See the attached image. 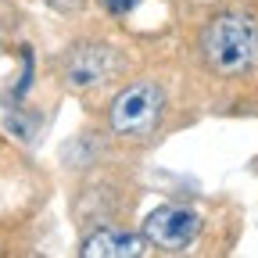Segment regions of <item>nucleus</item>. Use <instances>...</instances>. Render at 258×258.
<instances>
[{"label": "nucleus", "mask_w": 258, "mask_h": 258, "mask_svg": "<svg viewBox=\"0 0 258 258\" xmlns=\"http://www.w3.org/2000/svg\"><path fill=\"white\" fill-rule=\"evenodd\" d=\"M205 61L219 76H240L258 61V22L251 15L226 11L208 22L201 36Z\"/></svg>", "instance_id": "nucleus-1"}, {"label": "nucleus", "mask_w": 258, "mask_h": 258, "mask_svg": "<svg viewBox=\"0 0 258 258\" xmlns=\"http://www.w3.org/2000/svg\"><path fill=\"white\" fill-rule=\"evenodd\" d=\"M161 104H165V97H161V90L154 83H133L111 101L108 122H111V129L118 137H144L158 122Z\"/></svg>", "instance_id": "nucleus-2"}, {"label": "nucleus", "mask_w": 258, "mask_h": 258, "mask_svg": "<svg viewBox=\"0 0 258 258\" xmlns=\"http://www.w3.org/2000/svg\"><path fill=\"white\" fill-rule=\"evenodd\" d=\"M201 230V215L179 208V205H165V208H154L144 222V237L161 247V251H183Z\"/></svg>", "instance_id": "nucleus-3"}, {"label": "nucleus", "mask_w": 258, "mask_h": 258, "mask_svg": "<svg viewBox=\"0 0 258 258\" xmlns=\"http://www.w3.org/2000/svg\"><path fill=\"white\" fill-rule=\"evenodd\" d=\"M83 254L86 258H137L144 254V240L118 230H97L93 237L83 240Z\"/></svg>", "instance_id": "nucleus-4"}, {"label": "nucleus", "mask_w": 258, "mask_h": 258, "mask_svg": "<svg viewBox=\"0 0 258 258\" xmlns=\"http://www.w3.org/2000/svg\"><path fill=\"white\" fill-rule=\"evenodd\" d=\"M104 72H108V54L101 47H83L69 61V83L72 86H90L97 79H104Z\"/></svg>", "instance_id": "nucleus-5"}, {"label": "nucleus", "mask_w": 258, "mask_h": 258, "mask_svg": "<svg viewBox=\"0 0 258 258\" xmlns=\"http://www.w3.org/2000/svg\"><path fill=\"white\" fill-rule=\"evenodd\" d=\"M137 4H140V0H104V8H108L111 15H118V18H122V15H129Z\"/></svg>", "instance_id": "nucleus-6"}]
</instances>
